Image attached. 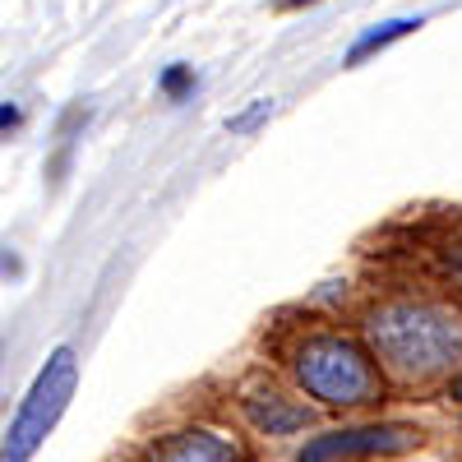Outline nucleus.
<instances>
[{"mask_svg":"<svg viewBox=\"0 0 462 462\" xmlns=\"http://www.w3.org/2000/svg\"><path fill=\"white\" fill-rule=\"evenodd\" d=\"M370 333V346L379 365L407 379V383H420V379H435L444 374L453 361H462V324L457 315L439 310V305H426V300H393V305H379L365 324Z\"/></svg>","mask_w":462,"mask_h":462,"instance_id":"nucleus-1","label":"nucleus"},{"mask_svg":"<svg viewBox=\"0 0 462 462\" xmlns=\"http://www.w3.org/2000/svg\"><path fill=\"white\" fill-rule=\"evenodd\" d=\"M296 383L328 407H361L379 393V370L352 337L315 333L296 346Z\"/></svg>","mask_w":462,"mask_h":462,"instance_id":"nucleus-2","label":"nucleus"},{"mask_svg":"<svg viewBox=\"0 0 462 462\" xmlns=\"http://www.w3.org/2000/svg\"><path fill=\"white\" fill-rule=\"evenodd\" d=\"M74 383H79V356H74V346H56L51 361L37 370L28 398L14 411V420H10L0 462H28L37 448H42V439L56 430V420L65 416V407L74 398Z\"/></svg>","mask_w":462,"mask_h":462,"instance_id":"nucleus-3","label":"nucleus"},{"mask_svg":"<svg viewBox=\"0 0 462 462\" xmlns=\"http://www.w3.org/2000/svg\"><path fill=\"white\" fill-rule=\"evenodd\" d=\"M420 435L411 426H352V430H328L315 435L300 448L296 462H346V457H393L416 448Z\"/></svg>","mask_w":462,"mask_h":462,"instance_id":"nucleus-4","label":"nucleus"},{"mask_svg":"<svg viewBox=\"0 0 462 462\" xmlns=\"http://www.w3.org/2000/svg\"><path fill=\"white\" fill-rule=\"evenodd\" d=\"M241 411L245 420L259 430V435H300V430H310V420L315 411L305 407V402H291L287 393L278 389H254L241 398Z\"/></svg>","mask_w":462,"mask_h":462,"instance_id":"nucleus-5","label":"nucleus"},{"mask_svg":"<svg viewBox=\"0 0 462 462\" xmlns=\"http://www.w3.org/2000/svg\"><path fill=\"white\" fill-rule=\"evenodd\" d=\"M148 462H241V448L217 430H176L148 453Z\"/></svg>","mask_w":462,"mask_h":462,"instance_id":"nucleus-6","label":"nucleus"},{"mask_svg":"<svg viewBox=\"0 0 462 462\" xmlns=\"http://www.w3.org/2000/svg\"><path fill=\"white\" fill-rule=\"evenodd\" d=\"M420 28V19H389V23H374V28H365L356 42H352V51H346V60L342 65H365L370 56H379L389 42H398V37H407V32H416Z\"/></svg>","mask_w":462,"mask_h":462,"instance_id":"nucleus-7","label":"nucleus"},{"mask_svg":"<svg viewBox=\"0 0 462 462\" xmlns=\"http://www.w3.org/2000/svg\"><path fill=\"white\" fill-rule=\"evenodd\" d=\"M189 88H195V69H189V65H171V69L162 74V93H167L171 102H180Z\"/></svg>","mask_w":462,"mask_h":462,"instance_id":"nucleus-8","label":"nucleus"},{"mask_svg":"<svg viewBox=\"0 0 462 462\" xmlns=\"http://www.w3.org/2000/svg\"><path fill=\"white\" fill-rule=\"evenodd\" d=\"M268 111H273V102H268V97H259V102H254L250 111H241V116H231V121H226V130H231V134H245V130H254V125L263 121Z\"/></svg>","mask_w":462,"mask_h":462,"instance_id":"nucleus-9","label":"nucleus"},{"mask_svg":"<svg viewBox=\"0 0 462 462\" xmlns=\"http://www.w3.org/2000/svg\"><path fill=\"white\" fill-rule=\"evenodd\" d=\"M10 125H19V106L0 102V130H10Z\"/></svg>","mask_w":462,"mask_h":462,"instance_id":"nucleus-10","label":"nucleus"},{"mask_svg":"<svg viewBox=\"0 0 462 462\" xmlns=\"http://www.w3.org/2000/svg\"><path fill=\"white\" fill-rule=\"evenodd\" d=\"M448 398H453V402H462V370H457V374H453V383H448Z\"/></svg>","mask_w":462,"mask_h":462,"instance_id":"nucleus-11","label":"nucleus"},{"mask_svg":"<svg viewBox=\"0 0 462 462\" xmlns=\"http://www.w3.org/2000/svg\"><path fill=\"white\" fill-rule=\"evenodd\" d=\"M448 263H453V278H457V282H462V245H457V250H453V254H448Z\"/></svg>","mask_w":462,"mask_h":462,"instance_id":"nucleus-12","label":"nucleus"},{"mask_svg":"<svg viewBox=\"0 0 462 462\" xmlns=\"http://www.w3.org/2000/svg\"><path fill=\"white\" fill-rule=\"evenodd\" d=\"M278 10H300V5H315V0H273Z\"/></svg>","mask_w":462,"mask_h":462,"instance_id":"nucleus-13","label":"nucleus"}]
</instances>
